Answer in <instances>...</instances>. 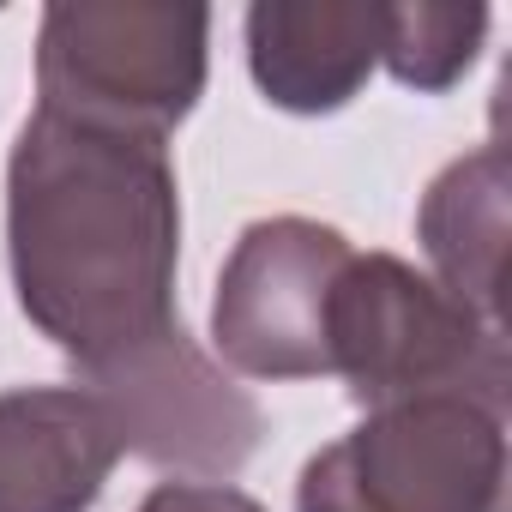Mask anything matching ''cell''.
Masks as SVG:
<instances>
[{"label":"cell","instance_id":"6da1fadb","mask_svg":"<svg viewBox=\"0 0 512 512\" xmlns=\"http://www.w3.org/2000/svg\"><path fill=\"white\" fill-rule=\"evenodd\" d=\"M19 314L85 374L181 326V181L169 139L31 109L7 151Z\"/></svg>","mask_w":512,"mask_h":512},{"label":"cell","instance_id":"7a4b0ae2","mask_svg":"<svg viewBox=\"0 0 512 512\" xmlns=\"http://www.w3.org/2000/svg\"><path fill=\"white\" fill-rule=\"evenodd\" d=\"M332 374L350 404L386 410L404 398H470L506 416L512 356L506 326L446 296L398 253H350L332 290Z\"/></svg>","mask_w":512,"mask_h":512},{"label":"cell","instance_id":"3957f363","mask_svg":"<svg viewBox=\"0 0 512 512\" xmlns=\"http://www.w3.org/2000/svg\"><path fill=\"white\" fill-rule=\"evenodd\" d=\"M211 7L55 0L37 31V109L169 139L205 97Z\"/></svg>","mask_w":512,"mask_h":512},{"label":"cell","instance_id":"277c9868","mask_svg":"<svg viewBox=\"0 0 512 512\" xmlns=\"http://www.w3.org/2000/svg\"><path fill=\"white\" fill-rule=\"evenodd\" d=\"M506 416L470 398L368 410L296 476V512H500Z\"/></svg>","mask_w":512,"mask_h":512},{"label":"cell","instance_id":"5b68a950","mask_svg":"<svg viewBox=\"0 0 512 512\" xmlns=\"http://www.w3.org/2000/svg\"><path fill=\"white\" fill-rule=\"evenodd\" d=\"M350 235L320 217H260L229 247L211 296V344L247 380L332 374V290L350 266Z\"/></svg>","mask_w":512,"mask_h":512},{"label":"cell","instance_id":"8992f818","mask_svg":"<svg viewBox=\"0 0 512 512\" xmlns=\"http://www.w3.org/2000/svg\"><path fill=\"white\" fill-rule=\"evenodd\" d=\"M79 386L103 398L121 452L169 470L175 482H235L266 434V410L253 404V392L235 386L187 326H169Z\"/></svg>","mask_w":512,"mask_h":512},{"label":"cell","instance_id":"52a82bcc","mask_svg":"<svg viewBox=\"0 0 512 512\" xmlns=\"http://www.w3.org/2000/svg\"><path fill=\"white\" fill-rule=\"evenodd\" d=\"M247 73L284 115H338L380 67L386 0H253Z\"/></svg>","mask_w":512,"mask_h":512},{"label":"cell","instance_id":"ba28073f","mask_svg":"<svg viewBox=\"0 0 512 512\" xmlns=\"http://www.w3.org/2000/svg\"><path fill=\"white\" fill-rule=\"evenodd\" d=\"M121 458V434L85 386L0 392V512H91Z\"/></svg>","mask_w":512,"mask_h":512},{"label":"cell","instance_id":"9c48e42d","mask_svg":"<svg viewBox=\"0 0 512 512\" xmlns=\"http://www.w3.org/2000/svg\"><path fill=\"white\" fill-rule=\"evenodd\" d=\"M506 235H512V163L506 145L488 139L452 157L428 181L416 205V241L434 266V284L494 326L506 290Z\"/></svg>","mask_w":512,"mask_h":512},{"label":"cell","instance_id":"30bf717a","mask_svg":"<svg viewBox=\"0 0 512 512\" xmlns=\"http://www.w3.org/2000/svg\"><path fill=\"white\" fill-rule=\"evenodd\" d=\"M488 37V7H386L380 61L404 91L440 97L452 91Z\"/></svg>","mask_w":512,"mask_h":512},{"label":"cell","instance_id":"8fae6325","mask_svg":"<svg viewBox=\"0 0 512 512\" xmlns=\"http://www.w3.org/2000/svg\"><path fill=\"white\" fill-rule=\"evenodd\" d=\"M139 512H266V506L235 482H157L139 500Z\"/></svg>","mask_w":512,"mask_h":512}]
</instances>
